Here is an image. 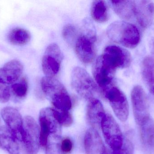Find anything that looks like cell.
I'll use <instances>...</instances> for the list:
<instances>
[{
    "label": "cell",
    "instance_id": "22",
    "mask_svg": "<svg viewBox=\"0 0 154 154\" xmlns=\"http://www.w3.org/2000/svg\"><path fill=\"white\" fill-rule=\"evenodd\" d=\"M91 15L94 20L104 23L109 19L108 7L105 1H94L91 7Z\"/></svg>",
    "mask_w": 154,
    "mask_h": 154
},
{
    "label": "cell",
    "instance_id": "14",
    "mask_svg": "<svg viewBox=\"0 0 154 154\" xmlns=\"http://www.w3.org/2000/svg\"><path fill=\"white\" fill-rule=\"evenodd\" d=\"M134 16L142 28L150 27L154 18V3L149 1H135Z\"/></svg>",
    "mask_w": 154,
    "mask_h": 154
},
{
    "label": "cell",
    "instance_id": "4",
    "mask_svg": "<svg viewBox=\"0 0 154 154\" xmlns=\"http://www.w3.org/2000/svg\"><path fill=\"white\" fill-rule=\"evenodd\" d=\"M71 84L75 91L82 98L87 100L101 94L100 89L90 75L82 68L75 67L71 75Z\"/></svg>",
    "mask_w": 154,
    "mask_h": 154
},
{
    "label": "cell",
    "instance_id": "28",
    "mask_svg": "<svg viewBox=\"0 0 154 154\" xmlns=\"http://www.w3.org/2000/svg\"><path fill=\"white\" fill-rule=\"evenodd\" d=\"M11 94L9 86L0 82V102L6 103L10 99Z\"/></svg>",
    "mask_w": 154,
    "mask_h": 154
},
{
    "label": "cell",
    "instance_id": "8",
    "mask_svg": "<svg viewBox=\"0 0 154 154\" xmlns=\"http://www.w3.org/2000/svg\"><path fill=\"white\" fill-rule=\"evenodd\" d=\"M101 128L107 144L112 150L121 148L124 138L120 127L115 118L109 114H106L102 119Z\"/></svg>",
    "mask_w": 154,
    "mask_h": 154
},
{
    "label": "cell",
    "instance_id": "25",
    "mask_svg": "<svg viewBox=\"0 0 154 154\" xmlns=\"http://www.w3.org/2000/svg\"><path fill=\"white\" fill-rule=\"evenodd\" d=\"M104 154H134V146L130 140L125 138L121 148L113 150L106 147Z\"/></svg>",
    "mask_w": 154,
    "mask_h": 154
},
{
    "label": "cell",
    "instance_id": "26",
    "mask_svg": "<svg viewBox=\"0 0 154 154\" xmlns=\"http://www.w3.org/2000/svg\"><path fill=\"white\" fill-rule=\"evenodd\" d=\"M53 110L56 118L61 125L69 127L73 124V117L69 111H60L54 108Z\"/></svg>",
    "mask_w": 154,
    "mask_h": 154
},
{
    "label": "cell",
    "instance_id": "12",
    "mask_svg": "<svg viewBox=\"0 0 154 154\" xmlns=\"http://www.w3.org/2000/svg\"><path fill=\"white\" fill-rule=\"evenodd\" d=\"M102 55L116 69L128 68L132 61V56L128 51L115 45L106 47Z\"/></svg>",
    "mask_w": 154,
    "mask_h": 154
},
{
    "label": "cell",
    "instance_id": "9",
    "mask_svg": "<svg viewBox=\"0 0 154 154\" xmlns=\"http://www.w3.org/2000/svg\"><path fill=\"white\" fill-rule=\"evenodd\" d=\"M116 69L113 68L103 57L100 56L93 64L92 72L101 94L108 87L113 85V80Z\"/></svg>",
    "mask_w": 154,
    "mask_h": 154
},
{
    "label": "cell",
    "instance_id": "6",
    "mask_svg": "<svg viewBox=\"0 0 154 154\" xmlns=\"http://www.w3.org/2000/svg\"><path fill=\"white\" fill-rule=\"evenodd\" d=\"M40 130L34 118L29 116L24 118L23 123L21 141L29 154H37L39 149Z\"/></svg>",
    "mask_w": 154,
    "mask_h": 154
},
{
    "label": "cell",
    "instance_id": "23",
    "mask_svg": "<svg viewBox=\"0 0 154 154\" xmlns=\"http://www.w3.org/2000/svg\"><path fill=\"white\" fill-rule=\"evenodd\" d=\"M8 39L11 43L14 45H25L30 40V33L25 29L15 28L9 33Z\"/></svg>",
    "mask_w": 154,
    "mask_h": 154
},
{
    "label": "cell",
    "instance_id": "24",
    "mask_svg": "<svg viewBox=\"0 0 154 154\" xmlns=\"http://www.w3.org/2000/svg\"><path fill=\"white\" fill-rule=\"evenodd\" d=\"M11 90L14 96L20 98H22L27 95L28 91V82L27 79L22 77L18 82L12 84Z\"/></svg>",
    "mask_w": 154,
    "mask_h": 154
},
{
    "label": "cell",
    "instance_id": "30",
    "mask_svg": "<svg viewBox=\"0 0 154 154\" xmlns=\"http://www.w3.org/2000/svg\"><path fill=\"white\" fill-rule=\"evenodd\" d=\"M61 150L64 153H69L73 149V143L70 138L66 137L61 141L60 144Z\"/></svg>",
    "mask_w": 154,
    "mask_h": 154
},
{
    "label": "cell",
    "instance_id": "20",
    "mask_svg": "<svg viewBox=\"0 0 154 154\" xmlns=\"http://www.w3.org/2000/svg\"><path fill=\"white\" fill-rule=\"evenodd\" d=\"M141 71L144 82L154 96V56H148L144 58Z\"/></svg>",
    "mask_w": 154,
    "mask_h": 154
},
{
    "label": "cell",
    "instance_id": "18",
    "mask_svg": "<svg viewBox=\"0 0 154 154\" xmlns=\"http://www.w3.org/2000/svg\"><path fill=\"white\" fill-rule=\"evenodd\" d=\"M141 143L146 152L154 154V120L150 118L140 126Z\"/></svg>",
    "mask_w": 154,
    "mask_h": 154
},
{
    "label": "cell",
    "instance_id": "27",
    "mask_svg": "<svg viewBox=\"0 0 154 154\" xmlns=\"http://www.w3.org/2000/svg\"><path fill=\"white\" fill-rule=\"evenodd\" d=\"M62 34L68 42L72 44L75 41L78 37V31L74 25L67 24L63 28Z\"/></svg>",
    "mask_w": 154,
    "mask_h": 154
},
{
    "label": "cell",
    "instance_id": "2",
    "mask_svg": "<svg viewBox=\"0 0 154 154\" xmlns=\"http://www.w3.org/2000/svg\"><path fill=\"white\" fill-rule=\"evenodd\" d=\"M41 85L43 93L56 109L66 111L71 109L70 96L60 81L54 77L46 76L42 79Z\"/></svg>",
    "mask_w": 154,
    "mask_h": 154
},
{
    "label": "cell",
    "instance_id": "31",
    "mask_svg": "<svg viewBox=\"0 0 154 154\" xmlns=\"http://www.w3.org/2000/svg\"><path fill=\"white\" fill-rule=\"evenodd\" d=\"M152 51L154 53V42L153 43V46H152Z\"/></svg>",
    "mask_w": 154,
    "mask_h": 154
},
{
    "label": "cell",
    "instance_id": "3",
    "mask_svg": "<svg viewBox=\"0 0 154 154\" xmlns=\"http://www.w3.org/2000/svg\"><path fill=\"white\" fill-rule=\"evenodd\" d=\"M40 141L42 146H46L49 138L55 141L60 139L61 136V125L57 119L53 108H42L39 114Z\"/></svg>",
    "mask_w": 154,
    "mask_h": 154
},
{
    "label": "cell",
    "instance_id": "1",
    "mask_svg": "<svg viewBox=\"0 0 154 154\" xmlns=\"http://www.w3.org/2000/svg\"><path fill=\"white\" fill-rule=\"evenodd\" d=\"M111 40L130 49L136 48L140 41V34L134 24L125 21H117L110 24L106 30Z\"/></svg>",
    "mask_w": 154,
    "mask_h": 154
},
{
    "label": "cell",
    "instance_id": "21",
    "mask_svg": "<svg viewBox=\"0 0 154 154\" xmlns=\"http://www.w3.org/2000/svg\"><path fill=\"white\" fill-rule=\"evenodd\" d=\"M111 2L114 11L121 19L129 20L134 16L135 1H112Z\"/></svg>",
    "mask_w": 154,
    "mask_h": 154
},
{
    "label": "cell",
    "instance_id": "13",
    "mask_svg": "<svg viewBox=\"0 0 154 154\" xmlns=\"http://www.w3.org/2000/svg\"><path fill=\"white\" fill-rule=\"evenodd\" d=\"M1 115L15 138L21 141L23 120L19 111L14 108L6 107L2 109Z\"/></svg>",
    "mask_w": 154,
    "mask_h": 154
},
{
    "label": "cell",
    "instance_id": "10",
    "mask_svg": "<svg viewBox=\"0 0 154 154\" xmlns=\"http://www.w3.org/2000/svg\"><path fill=\"white\" fill-rule=\"evenodd\" d=\"M63 59V53L57 44L51 43L47 47L42 62L46 77H54L59 73Z\"/></svg>",
    "mask_w": 154,
    "mask_h": 154
},
{
    "label": "cell",
    "instance_id": "7",
    "mask_svg": "<svg viewBox=\"0 0 154 154\" xmlns=\"http://www.w3.org/2000/svg\"><path fill=\"white\" fill-rule=\"evenodd\" d=\"M131 97L135 120L140 126L150 118L147 96L141 86H136L131 91Z\"/></svg>",
    "mask_w": 154,
    "mask_h": 154
},
{
    "label": "cell",
    "instance_id": "15",
    "mask_svg": "<svg viewBox=\"0 0 154 154\" xmlns=\"http://www.w3.org/2000/svg\"><path fill=\"white\" fill-rule=\"evenodd\" d=\"M23 67L18 60L10 61L0 68V82L5 85H12L20 79Z\"/></svg>",
    "mask_w": 154,
    "mask_h": 154
},
{
    "label": "cell",
    "instance_id": "17",
    "mask_svg": "<svg viewBox=\"0 0 154 154\" xmlns=\"http://www.w3.org/2000/svg\"><path fill=\"white\" fill-rule=\"evenodd\" d=\"M84 148L86 154H104L106 147L98 131L89 129L84 137Z\"/></svg>",
    "mask_w": 154,
    "mask_h": 154
},
{
    "label": "cell",
    "instance_id": "29",
    "mask_svg": "<svg viewBox=\"0 0 154 154\" xmlns=\"http://www.w3.org/2000/svg\"><path fill=\"white\" fill-rule=\"evenodd\" d=\"M46 154H66L61 150L60 144L48 142Z\"/></svg>",
    "mask_w": 154,
    "mask_h": 154
},
{
    "label": "cell",
    "instance_id": "5",
    "mask_svg": "<svg viewBox=\"0 0 154 154\" xmlns=\"http://www.w3.org/2000/svg\"><path fill=\"white\" fill-rule=\"evenodd\" d=\"M109 101L116 116L122 122H125L129 115V105L125 94L114 85L105 90L102 93Z\"/></svg>",
    "mask_w": 154,
    "mask_h": 154
},
{
    "label": "cell",
    "instance_id": "16",
    "mask_svg": "<svg viewBox=\"0 0 154 154\" xmlns=\"http://www.w3.org/2000/svg\"><path fill=\"white\" fill-rule=\"evenodd\" d=\"M103 105L98 99L92 98L88 100L87 106V118L91 128L100 130L103 118L106 115Z\"/></svg>",
    "mask_w": 154,
    "mask_h": 154
},
{
    "label": "cell",
    "instance_id": "11",
    "mask_svg": "<svg viewBox=\"0 0 154 154\" xmlns=\"http://www.w3.org/2000/svg\"><path fill=\"white\" fill-rule=\"evenodd\" d=\"M96 36L93 34H82L75 41V50L79 58L85 64L91 63L96 53Z\"/></svg>",
    "mask_w": 154,
    "mask_h": 154
},
{
    "label": "cell",
    "instance_id": "19",
    "mask_svg": "<svg viewBox=\"0 0 154 154\" xmlns=\"http://www.w3.org/2000/svg\"><path fill=\"white\" fill-rule=\"evenodd\" d=\"M11 131L7 127H0V147L10 154H19L20 146Z\"/></svg>",
    "mask_w": 154,
    "mask_h": 154
}]
</instances>
